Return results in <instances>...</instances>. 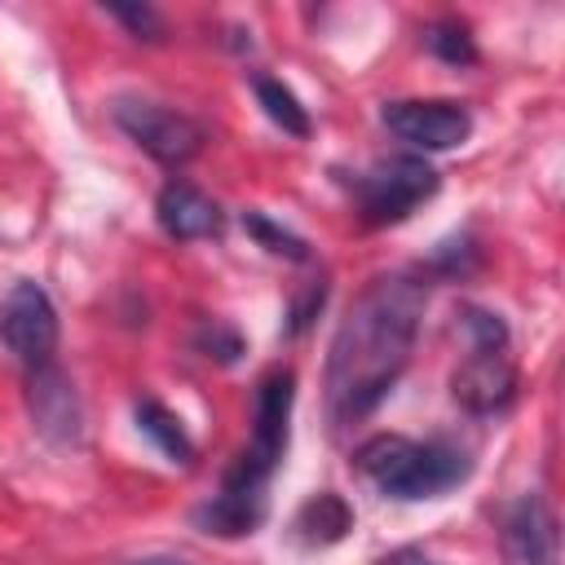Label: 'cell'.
Instances as JSON below:
<instances>
[{
	"label": "cell",
	"mask_w": 565,
	"mask_h": 565,
	"mask_svg": "<svg viewBox=\"0 0 565 565\" xmlns=\"http://www.w3.org/2000/svg\"><path fill=\"white\" fill-rule=\"evenodd\" d=\"M459 322H463L472 349H508V344H512V340H508V322H503L499 313H490V309L463 305V309H459Z\"/></svg>",
	"instance_id": "ac0fdd59"
},
{
	"label": "cell",
	"mask_w": 565,
	"mask_h": 565,
	"mask_svg": "<svg viewBox=\"0 0 565 565\" xmlns=\"http://www.w3.org/2000/svg\"><path fill=\"white\" fill-rule=\"evenodd\" d=\"M428 49H433L441 62H450V66H468V62L477 57L472 35H468L463 22H433V26H428Z\"/></svg>",
	"instance_id": "2e32d148"
},
{
	"label": "cell",
	"mask_w": 565,
	"mask_h": 565,
	"mask_svg": "<svg viewBox=\"0 0 565 565\" xmlns=\"http://www.w3.org/2000/svg\"><path fill=\"white\" fill-rule=\"evenodd\" d=\"M441 177L419 154H388L371 168L353 172V199L362 225H397L406 221L424 199H433Z\"/></svg>",
	"instance_id": "3957f363"
},
{
	"label": "cell",
	"mask_w": 565,
	"mask_h": 565,
	"mask_svg": "<svg viewBox=\"0 0 565 565\" xmlns=\"http://www.w3.org/2000/svg\"><path fill=\"white\" fill-rule=\"evenodd\" d=\"M450 393L472 415H499L516 397V362L508 349H468L450 375Z\"/></svg>",
	"instance_id": "ba28073f"
},
{
	"label": "cell",
	"mask_w": 565,
	"mask_h": 565,
	"mask_svg": "<svg viewBox=\"0 0 565 565\" xmlns=\"http://www.w3.org/2000/svg\"><path fill=\"white\" fill-rule=\"evenodd\" d=\"M291 397H296V375L287 366H274L260 375L256 397H252V441L243 446L252 459L265 468H278L287 450V419H291Z\"/></svg>",
	"instance_id": "30bf717a"
},
{
	"label": "cell",
	"mask_w": 565,
	"mask_h": 565,
	"mask_svg": "<svg viewBox=\"0 0 565 565\" xmlns=\"http://www.w3.org/2000/svg\"><path fill=\"white\" fill-rule=\"evenodd\" d=\"M110 115H115V124H119L150 159H159V163H168V168H181V163H190V159L203 150V128H199L190 115L168 110V106H159V102L119 97V102L110 106Z\"/></svg>",
	"instance_id": "8992f818"
},
{
	"label": "cell",
	"mask_w": 565,
	"mask_h": 565,
	"mask_svg": "<svg viewBox=\"0 0 565 565\" xmlns=\"http://www.w3.org/2000/svg\"><path fill=\"white\" fill-rule=\"evenodd\" d=\"M269 477H274V468H265L260 459H252L243 450L225 468L221 490L203 508H194V525L203 534H221V539L252 534L265 521V508H269Z\"/></svg>",
	"instance_id": "277c9868"
},
{
	"label": "cell",
	"mask_w": 565,
	"mask_h": 565,
	"mask_svg": "<svg viewBox=\"0 0 565 565\" xmlns=\"http://www.w3.org/2000/svg\"><path fill=\"white\" fill-rule=\"evenodd\" d=\"M26 406H31V424L44 441L53 446H71L84 433V411L75 397V384L49 362L26 371Z\"/></svg>",
	"instance_id": "9c48e42d"
},
{
	"label": "cell",
	"mask_w": 565,
	"mask_h": 565,
	"mask_svg": "<svg viewBox=\"0 0 565 565\" xmlns=\"http://www.w3.org/2000/svg\"><path fill=\"white\" fill-rule=\"evenodd\" d=\"M243 225H247V234H252L260 247H269L274 256H287V260H305V256H309V247H305L296 234H287L282 225H274V221L260 216V212H247Z\"/></svg>",
	"instance_id": "e0dca14e"
},
{
	"label": "cell",
	"mask_w": 565,
	"mask_h": 565,
	"mask_svg": "<svg viewBox=\"0 0 565 565\" xmlns=\"http://www.w3.org/2000/svg\"><path fill=\"white\" fill-rule=\"evenodd\" d=\"M428 282L419 274H380L344 309L327 353V419L331 433L362 424L397 384L415 353Z\"/></svg>",
	"instance_id": "6da1fadb"
},
{
	"label": "cell",
	"mask_w": 565,
	"mask_h": 565,
	"mask_svg": "<svg viewBox=\"0 0 565 565\" xmlns=\"http://www.w3.org/2000/svg\"><path fill=\"white\" fill-rule=\"evenodd\" d=\"M115 22H124L137 40H150V44H159L163 40V18L150 9V4H110L106 9Z\"/></svg>",
	"instance_id": "d6986e66"
},
{
	"label": "cell",
	"mask_w": 565,
	"mask_h": 565,
	"mask_svg": "<svg viewBox=\"0 0 565 565\" xmlns=\"http://www.w3.org/2000/svg\"><path fill=\"white\" fill-rule=\"evenodd\" d=\"M0 344L26 366H49L57 349V309L49 291L31 278H18L0 300Z\"/></svg>",
	"instance_id": "5b68a950"
},
{
	"label": "cell",
	"mask_w": 565,
	"mask_h": 565,
	"mask_svg": "<svg viewBox=\"0 0 565 565\" xmlns=\"http://www.w3.org/2000/svg\"><path fill=\"white\" fill-rule=\"evenodd\" d=\"M349 530H353V508H349L335 490L313 494V499L296 512V539L309 543V547H331V543H340Z\"/></svg>",
	"instance_id": "4fadbf2b"
},
{
	"label": "cell",
	"mask_w": 565,
	"mask_h": 565,
	"mask_svg": "<svg viewBox=\"0 0 565 565\" xmlns=\"http://www.w3.org/2000/svg\"><path fill=\"white\" fill-rule=\"evenodd\" d=\"M199 349H203L207 358H216V362H234V358L243 353V340H238L230 327L212 322V327H203V331H199Z\"/></svg>",
	"instance_id": "ffe728a7"
},
{
	"label": "cell",
	"mask_w": 565,
	"mask_h": 565,
	"mask_svg": "<svg viewBox=\"0 0 565 565\" xmlns=\"http://www.w3.org/2000/svg\"><path fill=\"white\" fill-rule=\"evenodd\" d=\"M353 468L388 499H437L468 481L472 459L450 441H411L375 433L353 450Z\"/></svg>",
	"instance_id": "7a4b0ae2"
},
{
	"label": "cell",
	"mask_w": 565,
	"mask_h": 565,
	"mask_svg": "<svg viewBox=\"0 0 565 565\" xmlns=\"http://www.w3.org/2000/svg\"><path fill=\"white\" fill-rule=\"evenodd\" d=\"M137 565H185V561H172V556H154V561H137Z\"/></svg>",
	"instance_id": "7402d4cb"
},
{
	"label": "cell",
	"mask_w": 565,
	"mask_h": 565,
	"mask_svg": "<svg viewBox=\"0 0 565 565\" xmlns=\"http://www.w3.org/2000/svg\"><path fill=\"white\" fill-rule=\"evenodd\" d=\"M508 565H556V516L543 494H521L499 530Z\"/></svg>",
	"instance_id": "8fae6325"
},
{
	"label": "cell",
	"mask_w": 565,
	"mask_h": 565,
	"mask_svg": "<svg viewBox=\"0 0 565 565\" xmlns=\"http://www.w3.org/2000/svg\"><path fill=\"white\" fill-rule=\"evenodd\" d=\"M384 128L415 146V150H455L472 137V115L459 102H424V97H406V102H388L380 110Z\"/></svg>",
	"instance_id": "52a82bcc"
},
{
	"label": "cell",
	"mask_w": 565,
	"mask_h": 565,
	"mask_svg": "<svg viewBox=\"0 0 565 565\" xmlns=\"http://www.w3.org/2000/svg\"><path fill=\"white\" fill-rule=\"evenodd\" d=\"M252 93H256V102L265 106V115H269L282 132L309 137V110L296 102V93H291L282 79H274V75H252Z\"/></svg>",
	"instance_id": "9a60e30c"
},
{
	"label": "cell",
	"mask_w": 565,
	"mask_h": 565,
	"mask_svg": "<svg viewBox=\"0 0 565 565\" xmlns=\"http://www.w3.org/2000/svg\"><path fill=\"white\" fill-rule=\"evenodd\" d=\"M384 565H433L424 552H415V547H402V552H393V556H384Z\"/></svg>",
	"instance_id": "44dd1931"
},
{
	"label": "cell",
	"mask_w": 565,
	"mask_h": 565,
	"mask_svg": "<svg viewBox=\"0 0 565 565\" xmlns=\"http://www.w3.org/2000/svg\"><path fill=\"white\" fill-rule=\"evenodd\" d=\"M154 216L163 225L168 238L177 243H194V238H216L225 230V212L216 199H207L199 185L190 181H168L154 199Z\"/></svg>",
	"instance_id": "7c38bea8"
},
{
	"label": "cell",
	"mask_w": 565,
	"mask_h": 565,
	"mask_svg": "<svg viewBox=\"0 0 565 565\" xmlns=\"http://www.w3.org/2000/svg\"><path fill=\"white\" fill-rule=\"evenodd\" d=\"M132 415H137V428L159 446V455H168L172 463H194V441H190V433L181 428V419L163 406V402H154V397H141L137 406H132Z\"/></svg>",
	"instance_id": "5bb4252c"
}]
</instances>
